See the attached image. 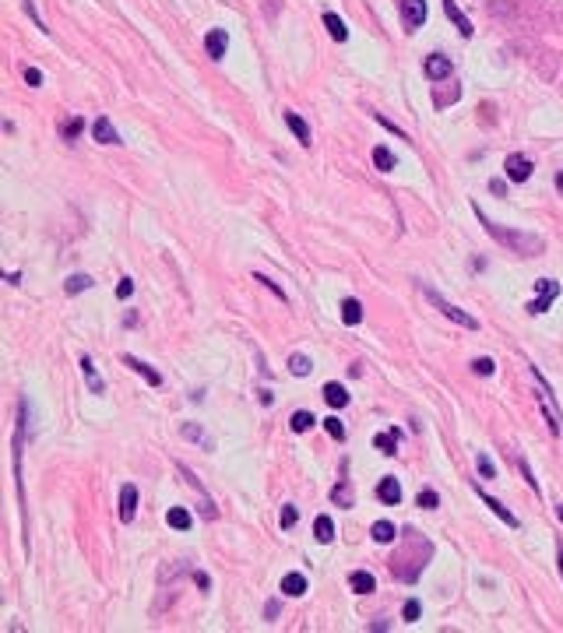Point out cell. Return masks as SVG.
Segmentation results:
<instances>
[{
  "label": "cell",
  "instance_id": "obj_1",
  "mask_svg": "<svg viewBox=\"0 0 563 633\" xmlns=\"http://www.w3.org/2000/svg\"><path fill=\"white\" fill-rule=\"evenodd\" d=\"M475 208V215L482 218V225H486V232L493 236L497 243H504V247H510L514 254H521V257H535V254H542V236H532V232H517V229H504V225H497L493 218H486L482 215V208L479 205H472Z\"/></svg>",
  "mask_w": 563,
  "mask_h": 633
},
{
  "label": "cell",
  "instance_id": "obj_2",
  "mask_svg": "<svg viewBox=\"0 0 563 633\" xmlns=\"http://www.w3.org/2000/svg\"><path fill=\"white\" fill-rule=\"evenodd\" d=\"M532 377H535V387H539V405H542V415H546V422H549V429H553V437H560V433H563L560 405H556V398H553V390H549L546 377H542L535 366H532Z\"/></svg>",
  "mask_w": 563,
  "mask_h": 633
},
{
  "label": "cell",
  "instance_id": "obj_3",
  "mask_svg": "<svg viewBox=\"0 0 563 633\" xmlns=\"http://www.w3.org/2000/svg\"><path fill=\"white\" fill-rule=\"evenodd\" d=\"M426 299H430V303H433V306H436L440 313H444L447 321H454V324H461V328H468V331H479V321H475V316H472V313H465L461 306L447 303V299L440 296L436 289H426Z\"/></svg>",
  "mask_w": 563,
  "mask_h": 633
},
{
  "label": "cell",
  "instance_id": "obj_4",
  "mask_svg": "<svg viewBox=\"0 0 563 633\" xmlns=\"http://www.w3.org/2000/svg\"><path fill=\"white\" fill-rule=\"evenodd\" d=\"M532 158L528 155H521V151H514V155H507L504 158V173H507V180L510 183H525V180H532Z\"/></svg>",
  "mask_w": 563,
  "mask_h": 633
},
{
  "label": "cell",
  "instance_id": "obj_5",
  "mask_svg": "<svg viewBox=\"0 0 563 633\" xmlns=\"http://www.w3.org/2000/svg\"><path fill=\"white\" fill-rule=\"evenodd\" d=\"M401 21H405V32H416L426 21V0H401Z\"/></svg>",
  "mask_w": 563,
  "mask_h": 633
},
{
  "label": "cell",
  "instance_id": "obj_6",
  "mask_svg": "<svg viewBox=\"0 0 563 633\" xmlns=\"http://www.w3.org/2000/svg\"><path fill=\"white\" fill-rule=\"evenodd\" d=\"M560 296V282H553V278H542L539 282V296H535V303H528V313H546L549 306H553V299Z\"/></svg>",
  "mask_w": 563,
  "mask_h": 633
},
{
  "label": "cell",
  "instance_id": "obj_7",
  "mask_svg": "<svg viewBox=\"0 0 563 633\" xmlns=\"http://www.w3.org/2000/svg\"><path fill=\"white\" fill-rule=\"evenodd\" d=\"M423 70H426L430 82H444V77L454 70V64H451V57H444V53H430L426 64H423Z\"/></svg>",
  "mask_w": 563,
  "mask_h": 633
},
{
  "label": "cell",
  "instance_id": "obj_8",
  "mask_svg": "<svg viewBox=\"0 0 563 633\" xmlns=\"http://www.w3.org/2000/svg\"><path fill=\"white\" fill-rule=\"evenodd\" d=\"M134 513H138V486L127 482V486H120V521L131 525Z\"/></svg>",
  "mask_w": 563,
  "mask_h": 633
},
{
  "label": "cell",
  "instance_id": "obj_9",
  "mask_svg": "<svg viewBox=\"0 0 563 633\" xmlns=\"http://www.w3.org/2000/svg\"><path fill=\"white\" fill-rule=\"evenodd\" d=\"M205 50H208L212 60H222L225 50H229V32H225V28H212V32L205 35Z\"/></svg>",
  "mask_w": 563,
  "mask_h": 633
},
{
  "label": "cell",
  "instance_id": "obj_10",
  "mask_svg": "<svg viewBox=\"0 0 563 633\" xmlns=\"http://www.w3.org/2000/svg\"><path fill=\"white\" fill-rule=\"evenodd\" d=\"M92 138H95L99 144H116V141H120L116 127L109 124V116H95V124H92Z\"/></svg>",
  "mask_w": 563,
  "mask_h": 633
},
{
  "label": "cell",
  "instance_id": "obj_11",
  "mask_svg": "<svg viewBox=\"0 0 563 633\" xmlns=\"http://www.w3.org/2000/svg\"><path fill=\"white\" fill-rule=\"evenodd\" d=\"M444 11H447V18H451V21L458 25V32H461L465 39H472V32H475V28H472V21L465 18V11H461V8L454 4V0H444Z\"/></svg>",
  "mask_w": 563,
  "mask_h": 633
},
{
  "label": "cell",
  "instance_id": "obj_12",
  "mask_svg": "<svg viewBox=\"0 0 563 633\" xmlns=\"http://www.w3.org/2000/svg\"><path fill=\"white\" fill-rule=\"evenodd\" d=\"M82 373H85V384H89L92 394H106V380L99 377V370H95V363L89 359V355L82 359Z\"/></svg>",
  "mask_w": 563,
  "mask_h": 633
},
{
  "label": "cell",
  "instance_id": "obj_13",
  "mask_svg": "<svg viewBox=\"0 0 563 633\" xmlns=\"http://www.w3.org/2000/svg\"><path fill=\"white\" fill-rule=\"evenodd\" d=\"M377 496H380V503H391V507H398L401 503V486H398V479H380V486H377Z\"/></svg>",
  "mask_w": 563,
  "mask_h": 633
},
{
  "label": "cell",
  "instance_id": "obj_14",
  "mask_svg": "<svg viewBox=\"0 0 563 633\" xmlns=\"http://www.w3.org/2000/svg\"><path fill=\"white\" fill-rule=\"evenodd\" d=\"M349 587L356 591V595H370V591L377 587V580H373V574H367V570H356V574L349 577Z\"/></svg>",
  "mask_w": 563,
  "mask_h": 633
},
{
  "label": "cell",
  "instance_id": "obj_15",
  "mask_svg": "<svg viewBox=\"0 0 563 633\" xmlns=\"http://www.w3.org/2000/svg\"><path fill=\"white\" fill-rule=\"evenodd\" d=\"M282 591H286L289 598L306 595V577H303V574H286V577H282Z\"/></svg>",
  "mask_w": 563,
  "mask_h": 633
},
{
  "label": "cell",
  "instance_id": "obj_16",
  "mask_svg": "<svg viewBox=\"0 0 563 633\" xmlns=\"http://www.w3.org/2000/svg\"><path fill=\"white\" fill-rule=\"evenodd\" d=\"M324 401H328L331 408H345V405H349V390H345L342 384H324Z\"/></svg>",
  "mask_w": 563,
  "mask_h": 633
},
{
  "label": "cell",
  "instance_id": "obj_17",
  "mask_svg": "<svg viewBox=\"0 0 563 633\" xmlns=\"http://www.w3.org/2000/svg\"><path fill=\"white\" fill-rule=\"evenodd\" d=\"M359 321H363V306H359V299H342V324L356 328Z\"/></svg>",
  "mask_w": 563,
  "mask_h": 633
},
{
  "label": "cell",
  "instance_id": "obj_18",
  "mask_svg": "<svg viewBox=\"0 0 563 633\" xmlns=\"http://www.w3.org/2000/svg\"><path fill=\"white\" fill-rule=\"evenodd\" d=\"M286 124H289V131L296 134L299 144H310V127H306V120H303L299 113H286Z\"/></svg>",
  "mask_w": 563,
  "mask_h": 633
},
{
  "label": "cell",
  "instance_id": "obj_19",
  "mask_svg": "<svg viewBox=\"0 0 563 633\" xmlns=\"http://www.w3.org/2000/svg\"><path fill=\"white\" fill-rule=\"evenodd\" d=\"M124 363H127V366H131L134 373H141V377H145V380H148L151 387H158V384H163V377H158V373H155V370H151L148 363H141V359H134V355H124Z\"/></svg>",
  "mask_w": 563,
  "mask_h": 633
},
{
  "label": "cell",
  "instance_id": "obj_20",
  "mask_svg": "<svg viewBox=\"0 0 563 633\" xmlns=\"http://www.w3.org/2000/svg\"><path fill=\"white\" fill-rule=\"evenodd\" d=\"M166 521H169V528H176V531H190V525H194L190 510H183V507H173V510L166 513Z\"/></svg>",
  "mask_w": 563,
  "mask_h": 633
},
{
  "label": "cell",
  "instance_id": "obj_21",
  "mask_svg": "<svg viewBox=\"0 0 563 633\" xmlns=\"http://www.w3.org/2000/svg\"><path fill=\"white\" fill-rule=\"evenodd\" d=\"M324 25H328V32H331L335 43H345V39H349V28H345V21H342L335 11H328V15H324Z\"/></svg>",
  "mask_w": 563,
  "mask_h": 633
},
{
  "label": "cell",
  "instance_id": "obj_22",
  "mask_svg": "<svg viewBox=\"0 0 563 633\" xmlns=\"http://www.w3.org/2000/svg\"><path fill=\"white\" fill-rule=\"evenodd\" d=\"M313 535H317V542H331L335 538V521L328 518V513H320V518L313 521Z\"/></svg>",
  "mask_w": 563,
  "mask_h": 633
},
{
  "label": "cell",
  "instance_id": "obj_23",
  "mask_svg": "<svg viewBox=\"0 0 563 633\" xmlns=\"http://www.w3.org/2000/svg\"><path fill=\"white\" fill-rule=\"evenodd\" d=\"M482 503H486V507H490V510L497 513V518H500L504 525H510V528H517V518H514V513H510V510H507V507H504L500 500H493V496H482Z\"/></svg>",
  "mask_w": 563,
  "mask_h": 633
},
{
  "label": "cell",
  "instance_id": "obj_24",
  "mask_svg": "<svg viewBox=\"0 0 563 633\" xmlns=\"http://www.w3.org/2000/svg\"><path fill=\"white\" fill-rule=\"evenodd\" d=\"M373 166H377L380 173H391V169H394V155H391L384 144H377V148H373Z\"/></svg>",
  "mask_w": 563,
  "mask_h": 633
},
{
  "label": "cell",
  "instance_id": "obj_25",
  "mask_svg": "<svg viewBox=\"0 0 563 633\" xmlns=\"http://www.w3.org/2000/svg\"><path fill=\"white\" fill-rule=\"evenodd\" d=\"M373 447L384 451V454H398V433H377V437H373Z\"/></svg>",
  "mask_w": 563,
  "mask_h": 633
},
{
  "label": "cell",
  "instance_id": "obj_26",
  "mask_svg": "<svg viewBox=\"0 0 563 633\" xmlns=\"http://www.w3.org/2000/svg\"><path fill=\"white\" fill-rule=\"evenodd\" d=\"M370 535H373V542L387 545V542H394V535H398V531H394V525H391V521H377Z\"/></svg>",
  "mask_w": 563,
  "mask_h": 633
},
{
  "label": "cell",
  "instance_id": "obj_27",
  "mask_svg": "<svg viewBox=\"0 0 563 633\" xmlns=\"http://www.w3.org/2000/svg\"><path fill=\"white\" fill-rule=\"evenodd\" d=\"M64 289H67L71 296H77V292H85V289H92V278H89V274H71V278L64 282Z\"/></svg>",
  "mask_w": 563,
  "mask_h": 633
},
{
  "label": "cell",
  "instance_id": "obj_28",
  "mask_svg": "<svg viewBox=\"0 0 563 633\" xmlns=\"http://www.w3.org/2000/svg\"><path fill=\"white\" fill-rule=\"evenodd\" d=\"M289 370H293V377H306L313 370V363L306 359L303 352H296V355H289Z\"/></svg>",
  "mask_w": 563,
  "mask_h": 633
},
{
  "label": "cell",
  "instance_id": "obj_29",
  "mask_svg": "<svg viewBox=\"0 0 563 633\" xmlns=\"http://www.w3.org/2000/svg\"><path fill=\"white\" fill-rule=\"evenodd\" d=\"M313 422H317V419H313L310 412H296L289 426H293V433H306V429H313Z\"/></svg>",
  "mask_w": 563,
  "mask_h": 633
},
{
  "label": "cell",
  "instance_id": "obj_30",
  "mask_svg": "<svg viewBox=\"0 0 563 633\" xmlns=\"http://www.w3.org/2000/svg\"><path fill=\"white\" fill-rule=\"evenodd\" d=\"M324 429H328V437H335V440H345V426H342V419H338V415L324 419Z\"/></svg>",
  "mask_w": 563,
  "mask_h": 633
},
{
  "label": "cell",
  "instance_id": "obj_31",
  "mask_svg": "<svg viewBox=\"0 0 563 633\" xmlns=\"http://www.w3.org/2000/svg\"><path fill=\"white\" fill-rule=\"evenodd\" d=\"M419 612H423V605H419L416 598H409V602H405V609H401V619H405V623H416V619H419Z\"/></svg>",
  "mask_w": 563,
  "mask_h": 633
},
{
  "label": "cell",
  "instance_id": "obj_32",
  "mask_svg": "<svg viewBox=\"0 0 563 633\" xmlns=\"http://www.w3.org/2000/svg\"><path fill=\"white\" fill-rule=\"evenodd\" d=\"M183 437H187V440H197V444H208L205 429H197L194 422H187V426H183ZM208 447H212V444H208Z\"/></svg>",
  "mask_w": 563,
  "mask_h": 633
},
{
  "label": "cell",
  "instance_id": "obj_33",
  "mask_svg": "<svg viewBox=\"0 0 563 633\" xmlns=\"http://www.w3.org/2000/svg\"><path fill=\"white\" fill-rule=\"evenodd\" d=\"M479 475H486V479H497V464L490 461V454H479Z\"/></svg>",
  "mask_w": 563,
  "mask_h": 633
},
{
  "label": "cell",
  "instance_id": "obj_34",
  "mask_svg": "<svg viewBox=\"0 0 563 633\" xmlns=\"http://www.w3.org/2000/svg\"><path fill=\"white\" fill-rule=\"evenodd\" d=\"M82 131H85V120H82V116H74V120H67V127H64V138H71V141H74Z\"/></svg>",
  "mask_w": 563,
  "mask_h": 633
},
{
  "label": "cell",
  "instance_id": "obj_35",
  "mask_svg": "<svg viewBox=\"0 0 563 633\" xmlns=\"http://www.w3.org/2000/svg\"><path fill=\"white\" fill-rule=\"evenodd\" d=\"M436 503H440V496H436L433 489H423V493H419V507H423V510H436Z\"/></svg>",
  "mask_w": 563,
  "mask_h": 633
},
{
  "label": "cell",
  "instance_id": "obj_36",
  "mask_svg": "<svg viewBox=\"0 0 563 633\" xmlns=\"http://www.w3.org/2000/svg\"><path fill=\"white\" fill-rule=\"evenodd\" d=\"M296 518H299V513H296V507H293V503L282 507V528H293V525H296Z\"/></svg>",
  "mask_w": 563,
  "mask_h": 633
},
{
  "label": "cell",
  "instance_id": "obj_37",
  "mask_svg": "<svg viewBox=\"0 0 563 633\" xmlns=\"http://www.w3.org/2000/svg\"><path fill=\"white\" fill-rule=\"evenodd\" d=\"M472 370H475L479 377H493V370H497V366H493V359H475V363H472Z\"/></svg>",
  "mask_w": 563,
  "mask_h": 633
},
{
  "label": "cell",
  "instance_id": "obj_38",
  "mask_svg": "<svg viewBox=\"0 0 563 633\" xmlns=\"http://www.w3.org/2000/svg\"><path fill=\"white\" fill-rule=\"evenodd\" d=\"M116 296H120V299H131V296H134V282H131V278H124V282L116 285Z\"/></svg>",
  "mask_w": 563,
  "mask_h": 633
},
{
  "label": "cell",
  "instance_id": "obj_39",
  "mask_svg": "<svg viewBox=\"0 0 563 633\" xmlns=\"http://www.w3.org/2000/svg\"><path fill=\"white\" fill-rule=\"evenodd\" d=\"M25 82H28L32 88H39V85H43V70H35V67H28V70H25Z\"/></svg>",
  "mask_w": 563,
  "mask_h": 633
},
{
  "label": "cell",
  "instance_id": "obj_40",
  "mask_svg": "<svg viewBox=\"0 0 563 633\" xmlns=\"http://www.w3.org/2000/svg\"><path fill=\"white\" fill-rule=\"evenodd\" d=\"M331 500H335V503H349V493H345L342 486H335V489H331Z\"/></svg>",
  "mask_w": 563,
  "mask_h": 633
},
{
  "label": "cell",
  "instance_id": "obj_41",
  "mask_svg": "<svg viewBox=\"0 0 563 633\" xmlns=\"http://www.w3.org/2000/svg\"><path fill=\"white\" fill-rule=\"evenodd\" d=\"M194 580H197V587H212V580H208V574H194Z\"/></svg>",
  "mask_w": 563,
  "mask_h": 633
},
{
  "label": "cell",
  "instance_id": "obj_42",
  "mask_svg": "<svg viewBox=\"0 0 563 633\" xmlns=\"http://www.w3.org/2000/svg\"><path fill=\"white\" fill-rule=\"evenodd\" d=\"M556 187H560V190H563V173H560V176H556Z\"/></svg>",
  "mask_w": 563,
  "mask_h": 633
},
{
  "label": "cell",
  "instance_id": "obj_43",
  "mask_svg": "<svg viewBox=\"0 0 563 633\" xmlns=\"http://www.w3.org/2000/svg\"><path fill=\"white\" fill-rule=\"evenodd\" d=\"M560 574H563V552H560Z\"/></svg>",
  "mask_w": 563,
  "mask_h": 633
},
{
  "label": "cell",
  "instance_id": "obj_44",
  "mask_svg": "<svg viewBox=\"0 0 563 633\" xmlns=\"http://www.w3.org/2000/svg\"><path fill=\"white\" fill-rule=\"evenodd\" d=\"M556 513H560V521H563V507H560V510H556Z\"/></svg>",
  "mask_w": 563,
  "mask_h": 633
}]
</instances>
